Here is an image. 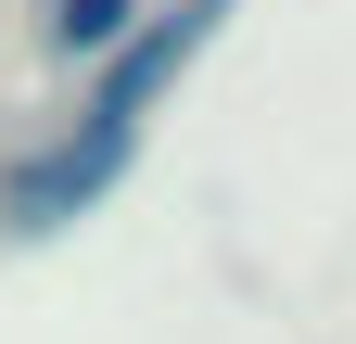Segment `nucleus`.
Listing matches in <instances>:
<instances>
[{
    "label": "nucleus",
    "instance_id": "nucleus-3",
    "mask_svg": "<svg viewBox=\"0 0 356 344\" xmlns=\"http://www.w3.org/2000/svg\"><path fill=\"white\" fill-rule=\"evenodd\" d=\"M127 26H140V0H51V52L64 64H115Z\"/></svg>",
    "mask_w": 356,
    "mask_h": 344
},
{
    "label": "nucleus",
    "instance_id": "nucleus-1",
    "mask_svg": "<svg viewBox=\"0 0 356 344\" xmlns=\"http://www.w3.org/2000/svg\"><path fill=\"white\" fill-rule=\"evenodd\" d=\"M216 13H229V0H165V13H140V26H127V52L102 64V90H89V115H76V127H115V141H140V115L178 90V77H191V52L216 38Z\"/></svg>",
    "mask_w": 356,
    "mask_h": 344
},
{
    "label": "nucleus",
    "instance_id": "nucleus-2",
    "mask_svg": "<svg viewBox=\"0 0 356 344\" xmlns=\"http://www.w3.org/2000/svg\"><path fill=\"white\" fill-rule=\"evenodd\" d=\"M127 153H140V141H115V127H64L51 153H26L13 179H0V230H26V242H38V230L89 217V204L127 179Z\"/></svg>",
    "mask_w": 356,
    "mask_h": 344
}]
</instances>
